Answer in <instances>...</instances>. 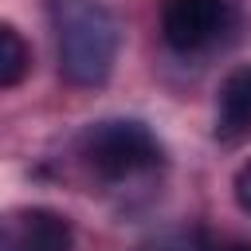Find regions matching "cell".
I'll use <instances>...</instances> for the list:
<instances>
[{"mask_svg":"<svg viewBox=\"0 0 251 251\" xmlns=\"http://www.w3.org/2000/svg\"><path fill=\"white\" fill-rule=\"evenodd\" d=\"M27 67H31V51H27L24 35L0 20V90L20 86L27 78Z\"/></svg>","mask_w":251,"mask_h":251,"instance_id":"cell-6","label":"cell"},{"mask_svg":"<svg viewBox=\"0 0 251 251\" xmlns=\"http://www.w3.org/2000/svg\"><path fill=\"white\" fill-rule=\"evenodd\" d=\"M216 251H251V243H224V247H216Z\"/></svg>","mask_w":251,"mask_h":251,"instance_id":"cell-8","label":"cell"},{"mask_svg":"<svg viewBox=\"0 0 251 251\" xmlns=\"http://www.w3.org/2000/svg\"><path fill=\"white\" fill-rule=\"evenodd\" d=\"M231 192H235L239 212H247V216H251V161H247V165H239V173H235V180H231Z\"/></svg>","mask_w":251,"mask_h":251,"instance_id":"cell-7","label":"cell"},{"mask_svg":"<svg viewBox=\"0 0 251 251\" xmlns=\"http://www.w3.org/2000/svg\"><path fill=\"white\" fill-rule=\"evenodd\" d=\"M247 133H251V67H239L220 82L216 137L220 141H239Z\"/></svg>","mask_w":251,"mask_h":251,"instance_id":"cell-5","label":"cell"},{"mask_svg":"<svg viewBox=\"0 0 251 251\" xmlns=\"http://www.w3.org/2000/svg\"><path fill=\"white\" fill-rule=\"evenodd\" d=\"M47 20L55 31L59 75L71 86H102L114 75L122 47L114 12L98 0H47Z\"/></svg>","mask_w":251,"mask_h":251,"instance_id":"cell-1","label":"cell"},{"mask_svg":"<svg viewBox=\"0 0 251 251\" xmlns=\"http://www.w3.org/2000/svg\"><path fill=\"white\" fill-rule=\"evenodd\" d=\"M71 220L55 208H12L0 216V251H71Z\"/></svg>","mask_w":251,"mask_h":251,"instance_id":"cell-3","label":"cell"},{"mask_svg":"<svg viewBox=\"0 0 251 251\" xmlns=\"http://www.w3.org/2000/svg\"><path fill=\"white\" fill-rule=\"evenodd\" d=\"M224 0H161V35L173 51H200L220 35Z\"/></svg>","mask_w":251,"mask_h":251,"instance_id":"cell-4","label":"cell"},{"mask_svg":"<svg viewBox=\"0 0 251 251\" xmlns=\"http://www.w3.org/2000/svg\"><path fill=\"white\" fill-rule=\"evenodd\" d=\"M78 157L102 180H126L161 165V141L145 122L106 118V122H90L78 133Z\"/></svg>","mask_w":251,"mask_h":251,"instance_id":"cell-2","label":"cell"}]
</instances>
